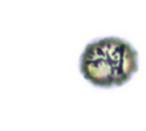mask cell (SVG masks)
<instances>
[{
  "instance_id": "cell-1",
  "label": "cell",
  "mask_w": 146,
  "mask_h": 131,
  "mask_svg": "<svg viewBox=\"0 0 146 131\" xmlns=\"http://www.w3.org/2000/svg\"><path fill=\"white\" fill-rule=\"evenodd\" d=\"M139 52L129 40L104 36L88 42L78 60L83 81L100 90H112L129 84L139 72Z\"/></svg>"
}]
</instances>
